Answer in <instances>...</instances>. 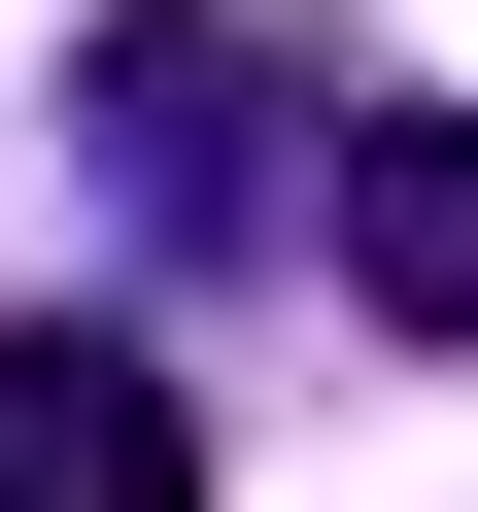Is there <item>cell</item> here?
Masks as SVG:
<instances>
[{"label": "cell", "mask_w": 478, "mask_h": 512, "mask_svg": "<svg viewBox=\"0 0 478 512\" xmlns=\"http://www.w3.org/2000/svg\"><path fill=\"white\" fill-rule=\"evenodd\" d=\"M0 512H205V410L103 308H0Z\"/></svg>", "instance_id": "1"}, {"label": "cell", "mask_w": 478, "mask_h": 512, "mask_svg": "<svg viewBox=\"0 0 478 512\" xmlns=\"http://www.w3.org/2000/svg\"><path fill=\"white\" fill-rule=\"evenodd\" d=\"M308 239H342V308H410V342H478V103H342V171H308Z\"/></svg>", "instance_id": "2"}]
</instances>
